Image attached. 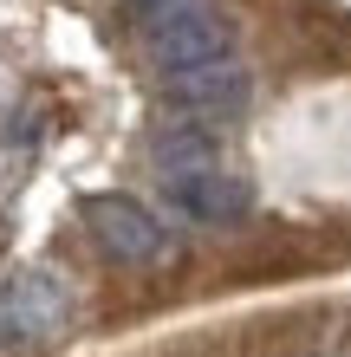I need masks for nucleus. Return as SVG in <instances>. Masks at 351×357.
I'll return each mask as SVG.
<instances>
[{
	"label": "nucleus",
	"mask_w": 351,
	"mask_h": 357,
	"mask_svg": "<svg viewBox=\"0 0 351 357\" xmlns=\"http://www.w3.org/2000/svg\"><path fill=\"white\" fill-rule=\"evenodd\" d=\"M130 13L163 72L234 59V13L221 0H130Z\"/></svg>",
	"instance_id": "1"
},
{
	"label": "nucleus",
	"mask_w": 351,
	"mask_h": 357,
	"mask_svg": "<svg viewBox=\"0 0 351 357\" xmlns=\"http://www.w3.org/2000/svg\"><path fill=\"white\" fill-rule=\"evenodd\" d=\"M78 221H85V234L98 241V254H111L117 266H163L176 254L170 227L130 195H85L78 202Z\"/></svg>",
	"instance_id": "2"
},
{
	"label": "nucleus",
	"mask_w": 351,
	"mask_h": 357,
	"mask_svg": "<svg viewBox=\"0 0 351 357\" xmlns=\"http://www.w3.org/2000/svg\"><path fill=\"white\" fill-rule=\"evenodd\" d=\"M72 319V292L52 266H27L7 280V299H0V338L13 351H39L52 344Z\"/></svg>",
	"instance_id": "3"
},
{
	"label": "nucleus",
	"mask_w": 351,
	"mask_h": 357,
	"mask_svg": "<svg viewBox=\"0 0 351 357\" xmlns=\"http://www.w3.org/2000/svg\"><path fill=\"white\" fill-rule=\"evenodd\" d=\"M163 188H170V202L195 227H241L247 215H254V188H247V176H234L228 162L195 169V176H170Z\"/></svg>",
	"instance_id": "4"
},
{
	"label": "nucleus",
	"mask_w": 351,
	"mask_h": 357,
	"mask_svg": "<svg viewBox=\"0 0 351 357\" xmlns=\"http://www.w3.org/2000/svg\"><path fill=\"white\" fill-rule=\"evenodd\" d=\"M163 91L189 123H215L234 117L247 104V72L241 59H215V66H189V72H163Z\"/></svg>",
	"instance_id": "5"
},
{
	"label": "nucleus",
	"mask_w": 351,
	"mask_h": 357,
	"mask_svg": "<svg viewBox=\"0 0 351 357\" xmlns=\"http://www.w3.org/2000/svg\"><path fill=\"white\" fill-rule=\"evenodd\" d=\"M150 162L163 169V182H170V176H195V169H215V162H221V143H215L209 123L182 117V123H170V130H156Z\"/></svg>",
	"instance_id": "6"
}]
</instances>
